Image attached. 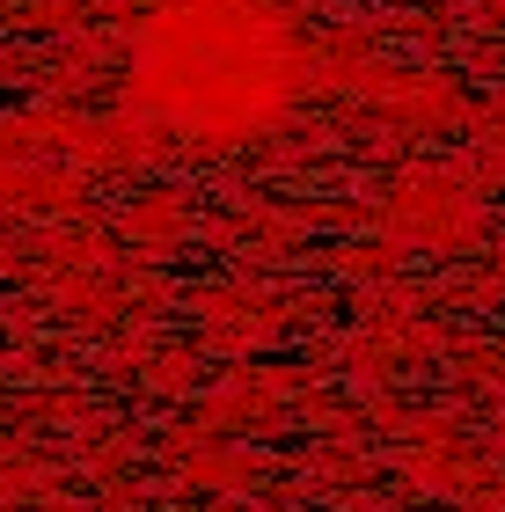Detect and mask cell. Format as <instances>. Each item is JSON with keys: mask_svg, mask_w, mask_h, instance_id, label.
<instances>
[{"mask_svg": "<svg viewBox=\"0 0 505 512\" xmlns=\"http://www.w3.org/2000/svg\"><path fill=\"white\" fill-rule=\"evenodd\" d=\"M286 37L257 0H176L147 30V103L198 139H235L264 125L286 96Z\"/></svg>", "mask_w": 505, "mask_h": 512, "instance_id": "1", "label": "cell"}]
</instances>
